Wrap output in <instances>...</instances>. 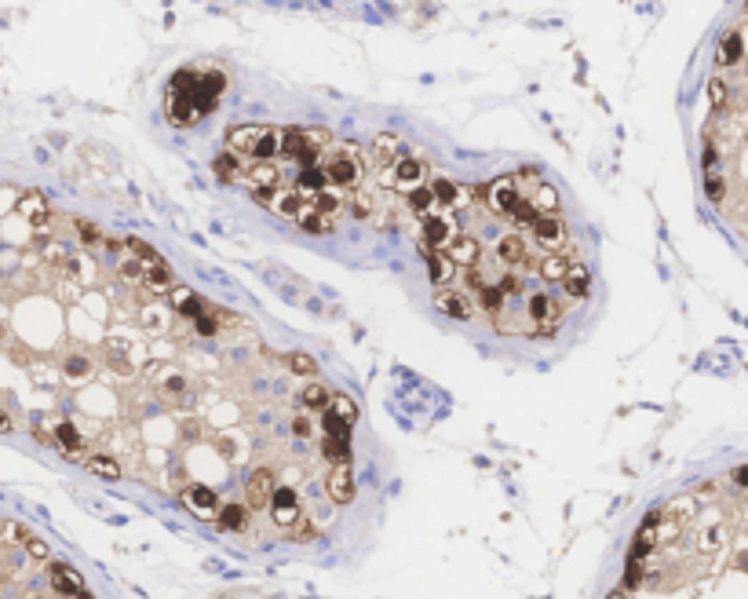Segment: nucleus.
Masks as SVG:
<instances>
[{"label": "nucleus", "instance_id": "f257e3e1", "mask_svg": "<svg viewBox=\"0 0 748 599\" xmlns=\"http://www.w3.org/2000/svg\"><path fill=\"white\" fill-rule=\"evenodd\" d=\"M741 40V55L730 66H719V77L726 81V99L712 110H719L723 132L704 139V172L723 176V201L734 205L737 220L748 234V4H744V23L734 26Z\"/></svg>", "mask_w": 748, "mask_h": 599}, {"label": "nucleus", "instance_id": "f03ea898", "mask_svg": "<svg viewBox=\"0 0 748 599\" xmlns=\"http://www.w3.org/2000/svg\"><path fill=\"white\" fill-rule=\"evenodd\" d=\"M322 168H325L329 183H336V186H344V190L361 186V150H358V143L329 146L322 154Z\"/></svg>", "mask_w": 748, "mask_h": 599}, {"label": "nucleus", "instance_id": "7ed1b4c3", "mask_svg": "<svg viewBox=\"0 0 748 599\" xmlns=\"http://www.w3.org/2000/svg\"><path fill=\"white\" fill-rule=\"evenodd\" d=\"M423 176H427L423 161H420V158H413V154H405V150H402V158L391 165L387 186H398V190H405V194H413L416 186H423Z\"/></svg>", "mask_w": 748, "mask_h": 599}, {"label": "nucleus", "instance_id": "20e7f679", "mask_svg": "<svg viewBox=\"0 0 748 599\" xmlns=\"http://www.w3.org/2000/svg\"><path fill=\"white\" fill-rule=\"evenodd\" d=\"M457 238V220L449 216V208H438L431 216L423 220V230H420V245H435V249H445L449 242Z\"/></svg>", "mask_w": 748, "mask_h": 599}, {"label": "nucleus", "instance_id": "39448f33", "mask_svg": "<svg viewBox=\"0 0 748 599\" xmlns=\"http://www.w3.org/2000/svg\"><path fill=\"white\" fill-rule=\"evenodd\" d=\"M307 205H310V198L299 194V190H289V186H274L270 190V201H267L270 212H277L282 220H292V223L307 212Z\"/></svg>", "mask_w": 748, "mask_h": 599}, {"label": "nucleus", "instance_id": "423d86ee", "mask_svg": "<svg viewBox=\"0 0 748 599\" xmlns=\"http://www.w3.org/2000/svg\"><path fill=\"white\" fill-rule=\"evenodd\" d=\"M435 307H438L442 314H449V318H457V322H467V318L475 314L471 296L460 292V289H449V285H442V289L435 292Z\"/></svg>", "mask_w": 748, "mask_h": 599}, {"label": "nucleus", "instance_id": "0eeeda50", "mask_svg": "<svg viewBox=\"0 0 748 599\" xmlns=\"http://www.w3.org/2000/svg\"><path fill=\"white\" fill-rule=\"evenodd\" d=\"M52 588L59 592V595H70V599H92V592L84 588V577L73 570V567H66V563H52Z\"/></svg>", "mask_w": 748, "mask_h": 599}, {"label": "nucleus", "instance_id": "6e6552de", "mask_svg": "<svg viewBox=\"0 0 748 599\" xmlns=\"http://www.w3.org/2000/svg\"><path fill=\"white\" fill-rule=\"evenodd\" d=\"M489 205L504 216H511L519 205H522V190H519V179H493L489 183Z\"/></svg>", "mask_w": 748, "mask_h": 599}, {"label": "nucleus", "instance_id": "1a4fd4ad", "mask_svg": "<svg viewBox=\"0 0 748 599\" xmlns=\"http://www.w3.org/2000/svg\"><path fill=\"white\" fill-rule=\"evenodd\" d=\"M190 511H194L198 519H216L219 516V501H216V494H212L208 486H190V490H183V497H179Z\"/></svg>", "mask_w": 748, "mask_h": 599}, {"label": "nucleus", "instance_id": "9d476101", "mask_svg": "<svg viewBox=\"0 0 748 599\" xmlns=\"http://www.w3.org/2000/svg\"><path fill=\"white\" fill-rule=\"evenodd\" d=\"M270 516L277 526H296L299 523V501H296V490L282 486V490H274V497H270Z\"/></svg>", "mask_w": 748, "mask_h": 599}, {"label": "nucleus", "instance_id": "9b49d317", "mask_svg": "<svg viewBox=\"0 0 748 599\" xmlns=\"http://www.w3.org/2000/svg\"><path fill=\"white\" fill-rule=\"evenodd\" d=\"M270 497H274V472L260 468L245 482V501H248V508H270Z\"/></svg>", "mask_w": 748, "mask_h": 599}, {"label": "nucleus", "instance_id": "f8f14e48", "mask_svg": "<svg viewBox=\"0 0 748 599\" xmlns=\"http://www.w3.org/2000/svg\"><path fill=\"white\" fill-rule=\"evenodd\" d=\"M420 252L427 256V274H431V282L442 289L453 282V274H457V263L449 260V252L445 249H431V245H420Z\"/></svg>", "mask_w": 748, "mask_h": 599}, {"label": "nucleus", "instance_id": "ddd939ff", "mask_svg": "<svg viewBox=\"0 0 748 599\" xmlns=\"http://www.w3.org/2000/svg\"><path fill=\"white\" fill-rule=\"evenodd\" d=\"M398 158H402L398 136H394V132H380V136L373 139V146H369V165H373V168H387V165H394Z\"/></svg>", "mask_w": 748, "mask_h": 599}, {"label": "nucleus", "instance_id": "4468645a", "mask_svg": "<svg viewBox=\"0 0 748 599\" xmlns=\"http://www.w3.org/2000/svg\"><path fill=\"white\" fill-rule=\"evenodd\" d=\"M263 128L267 124H238V128H230L227 132V150H234V154H241V158H252V150H255V143H260Z\"/></svg>", "mask_w": 748, "mask_h": 599}, {"label": "nucleus", "instance_id": "2eb2a0df", "mask_svg": "<svg viewBox=\"0 0 748 599\" xmlns=\"http://www.w3.org/2000/svg\"><path fill=\"white\" fill-rule=\"evenodd\" d=\"M533 242L537 245H544V249H559V245H566V227H562V220L559 216H541L537 223H533Z\"/></svg>", "mask_w": 748, "mask_h": 599}, {"label": "nucleus", "instance_id": "dca6fc26", "mask_svg": "<svg viewBox=\"0 0 748 599\" xmlns=\"http://www.w3.org/2000/svg\"><path fill=\"white\" fill-rule=\"evenodd\" d=\"M168 300H172V307L183 314V318H201L205 311H208V304L205 300L190 289V285H172L168 289Z\"/></svg>", "mask_w": 748, "mask_h": 599}, {"label": "nucleus", "instance_id": "f3484780", "mask_svg": "<svg viewBox=\"0 0 748 599\" xmlns=\"http://www.w3.org/2000/svg\"><path fill=\"white\" fill-rule=\"evenodd\" d=\"M18 216H23L26 223H33V227H48L52 223V208H48V201L37 194V190H30V194H23L18 198Z\"/></svg>", "mask_w": 748, "mask_h": 599}, {"label": "nucleus", "instance_id": "a211bd4d", "mask_svg": "<svg viewBox=\"0 0 748 599\" xmlns=\"http://www.w3.org/2000/svg\"><path fill=\"white\" fill-rule=\"evenodd\" d=\"M310 205L322 212V216H329V220H336L339 212L347 208V190L344 186H336V183H329L325 190H318V194L310 198Z\"/></svg>", "mask_w": 748, "mask_h": 599}, {"label": "nucleus", "instance_id": "6ab92c4d", "mask_svg": "<svg viewBox=\"0 0 748 599\" xmlns=\"http://www.w3.org/2000/svg\"><path fill=\"white\" fill-rule=\"evenodd\" d=\"M329 497H332V504H351L354 501L351 464H336L332 472H329Z\"/></svg>", "mask_w": 748, "mask_h": 599}, {"label": "nucleus", "instance_id": "aec40b11", "mask_svg": "<svg viewBox=\"0 0 748 599\" xmlns=\"http://www.w3.org/2000/svg\"><path fill=\"white\" fill-rule=\"evenodd\" d=\"M245 183H248V190H260V186H282V172L274 168V161H255V158H248Z\"/></svg>", "mask_w": 748, "mask_h": 599}, {"label": "nucleus", "instance_id": "412c9836", "mask_svg": "<svg viewBox=\"0 0 748 599\" xmlns=\"http://www.w3.org/2000/svg\"><path fill=\"white\" fill-rule=\"evenodd\" d=\"M445 252H449V260H453L457 267H475V260H478V242L471 238V234H457V238L445 245Z\"/></svg>", "mask_w": 748, "mask_h": 599}, {"label": "nucleus", "instance_id": "4be33fe9", "mask_svg": "<svg viewBox=\"0 0 748 599\" xmlns=\"http://www.w3.org/2000/svg\"><path fill=\"white\" fill-rule=\"evenodd\" d=\"M310 143L303 139V128H285L282 132V158H289V161H303L307 154H310Z\"/></svg>", "mask_w": 748, "mask_h": 599}, {"label": "nucleus", "instance_id": "5701e85b", "mask_svg": "<svg viewBox=\"0 0 748 599\" xmlns=\"http://www.w3.org/2000/svg\"><path fill=\"white\" fill-rule=\"evenodd\" d=\"M529 318H533L537 326H544V322H559V300H551L548 292L529 296Z\"/></svg>", "mask_w": 748, "mask_h": 599}, {"label": "nucleus", "instance_id": "b1692460", "mask_svg": "<svg viewBox=\"0 0 748 599\" xmlns=\"http://www.w3.org/2000/svg\"><path fill=\"white\" fill-rule=\"evenodd\" d=\"M212 168H216V176H219L223 183H238V179L245 183L241 154H234V150H227V154H219V158H216V165H212Z\"/></svg>", "mask_w": 748, "mask_h": 599}, {"label": "nucleus", "instance_id": "393cba45", "mask_svg": "<svg viewBox=\"0 0 748 599\" xmlns=\"http://www.w3.org/2000/svg\"><path fill=\"white\" fill-rule=\"evenodd\" d=\"M562 289H566V296H569V300H584V296H588V289H591V274H588V267H584V263L569 267Z\"/></svg>", "mask_w": 748, "mask_h": 599}, {"label": "nucleus", "instance_id": "a878e982", "mask_svg": "<svg viewBox=\"0 0 748 599\" xmlns=\"http://www.w3.org/2000/svg\"><path fill=\"white\" fill-rule=\"evenodd\" d=\"M409 205H413V212L420 220H427L431 212H438L442 205H438V198H435V190H431V183H423V186H416L413 194H409Z\"/></svg>", "mask_w": 748, "mask_h": 599}, {"label": "nucleus", "instance_id": "bb28decb", "mask_svg": "<svg viewBox=\"0 0 748 599\" xmlns=\"http://www.w3.org/2000/svg\"><path fill=\"white\" fill-rule=\"evenodd\" d=\"M431 190H435V198H438L442 208H453V205H464L467 201V194L453 179H431Z\"/></svg>", "mask_w": 748, "mask_h": 599}, {"label": "nucleus", "instance_id": "cd10ccee", "mask_svg": "<svg viewBox=\"0 0 748 599\" xmlns=\"http://www.w3.org/2000/svg\"><path fill=\"white\" fill-rule=\"evenodd\" d=\"M329 186V176H325V168L322 165H314V168H303V172H299V194H307V198H314L318 190H325Z\"/></svg>", "mask_w": 748, "mask_h": 599}, {"label": "nucleus", "instance_id": "c85d7f7f", "mask_svg": "<svg viewBox=\"0 0 748 599\" xmlns=\"http://www.w3.org/2000/svg\"><path fill=\"white\" fill-rule=\"evenodd\" d=\"M497 256L507 267H515V263L526 260V242L519 238V234H507V238H500V245H497Z\"/></svg>", "mask_w": 748, "mask_h": 599}, {"label": "nucleus", "instance_id": "c756f323", "mask_svg": "<svg viewBox=\"0 0 748 599\" xmlns=\"http://www.w3.org/2000/svg\"><path fill=\"white\" fill-rule=\"evenodd\" d=\"M529 201L537 205L541 216H555V212H559V190H555L551 183H541L537 190H533V198H529Z\"/></svg>", "mask_w": 748, "mask_h": 599}, {"label": "nucleus", "instance_id": "7c9ffc66", "mask_svg": "<svg viewBox=\"0 0 748 599\" xmlns=\"http://www.w3.org/2000/svg\"><path fill=\"white\" fill-rule=\"evenodd\" d=\"M566 274H569L566 256L551 252V256H544V260H541V278H544V282H566Z\"/></svg>", "mask_w": 748, "mask_h": 599}, {"label": "nucleus", "instance_id": "2f4dec72", "mask_svg": "<svg viewBox=\"0 0 748 599\" xmlns=\"http://www.w3.org/2000/svg\"><path fill=\"white\" fill-rule=\"evenodd\" d=\"M143 285L146 289H154V292H168L176 282H172V271H168V263H157V267H146L143 274Z\"/></svg>", "mask_w": 748, "mask_h": 599}, {"label": "nucleus", "instance_id": "473e14b6", "mask_svg": "<svg viewBox=\"0 0 748 599\" xmlns=\"http://www.w3.org/2000/svg\"><path fill=\"white\" fill-rule=\"evenodd\" d=\"M55 442H59V449H62L66 457H80V446H84V442H80V435H77L73 424H59V427H55Z\"/></svg>", "mask_w": 748, "mask_h": 599}, {"label": "nucleus", "instance_id": "72a5a7b5", "mask_svg": "<svg viewBox=\"0 0 748 599\" xmlns=\"http://www.w3.org/2000/svg\"><path fill=\"white\" fill-rule=\"evenodd\" d=\"M373 212H376V190H373L369 183L354 186V216H358V220H369Z\"/></svg>", "mask_w": 748, "mask_h": 599}, {"label": "nucleus", "instance_id": "f704fd0d", "mask_svg": "<svg viewBox=\"0 0 748 599\" xmlns=\"http://www.w3.org/2000/svg\"><path fill=\"white\" fill-rule=\"evenodd\" d=\"M124 249L132 252L135 260H143L146 267H157V263H164L161 256H157V249H154V245H146L143 238H124Z\"/></svg>", "mask_w": 748, "mask_h": 599}, {"label": "nucleus", "instance_id": "c9c22d12", "mask_svg": "<svg viewBox=\"0 0 748 599\" xmlns=\"http://www.w3.org/2000/svg\"><path fill=\"white\" fill-rule=\"evenodd\" d=\"M322 453H325L332 464H351V442H347V439H332V435H325Z\"/></svg>", "mask_w": 748, "mask_h": 599}, {"label": "nucleus", "instance_id": "e433bc0d", "mask_svg": "<svg viewBox=\"0 0 748 599\" xmlns=\"http://www.w3.org/2000/svg\"><path fill=\"white\" fill-rule=\"evenodd\" d=\"M296 223L303 227V230H310V234H329V230H332V220L322 216V212H318L314 205H307V212H303V216H299Z\"/></svg>", "mask_w": 748, "mask_h": 599}, {"label": "nucleus", "instance_id": "4c0bfd02", "mask_svg": "<svg viewBox=\"0 0 748 599\" xmlns=\"http://www.w3.org/2000/svg\"><path fill=\"white\" fill-rule=\"evenodd\" d=\"M329 410H332L339 420H347V424H354V420H358V402H354L351 395H344V391H336V395H332Z\"/></svg>", "mask_w": 748, "mask_h": 599}, {"label": "nucleus", "instance_id": "58836bf2", "mask_svg": "<svg viewBox=\"0 0 748 599\" xmlns=\"http://www.w3.org/2000/svg\"><path fill=\"white\" fill-rule=\"evenodd\" d=\"M541 220V212H537V205H533L529 198H522V205L511 212V223H515L519 230H533V223Z\"/></svg>", "mask_w": 748, "mask_h": 599}, {"label": "nucleus", "instance_id": "ea45409f", "mask_svg": "<svg viewBox=\"0 0 748 599\" xmlns=\"http://www.w3.org/2000/svg\"><path fill=\"white\" fill-rule=\"evenodd\" d=\"M216 523H219L223 530H241V526H245V508H241V504H223L219 516H216Z\"/></svg>", "mask_w": 748, "mask_h": 599}, {"label": "nucleus", "instance_id": "a19ab883", "mask_svg": "<svg viewBox=\"0 0 748 599\" xmlns=\"http://www.w3.org/2000/svg\"><path fill=\"white\" fill-rule=\"evenodd\" d=\"M329 402H332V391L325 388V384H310V388L303 391V405H310V410H325Z\"/></svg>", "mask_w": 748, "mask_h": 599}, {"label": "nucleus", "instance_id": "79ce46f5", "mask_svg": "<svg viewBox=\"0 0 748 599\" xmlns=\"http://www.w3.org/2000/svg\"><path fill=\"white\" fill-rule=\"evenodd\" d=\"M478 304H482L489 314H500V307H504V289H497V285H482V289H478Z\"/></svg>", "mask_w": 748, "mask_h": 599}, {"label": "nucleus", "instance_id": "37998d69", "mask_svg": "<svg viewBox=\"0 0 748 599\" xmlns=\"http://www.w3.org/2000/svg\"><path fill=\"white\" fill-rule=\"evenodd\" d=\"M88 472H95L102 479H121V464L114 457H88Z\"/></svg>", "mask_w": 748, "mask_h": 599}, {"label": "nucleus", "instance_id": "c03bdc74", "mask_svg": "<svg viewBox=\"0 0 748 599\" xmlns=\"http://www.w3.org/2000/svg\"><path fill=\"white\" fill-rule=\"evenodd\" d=\"M285 362H289V369H292V373H299V376H310V373L318 369V366H314V358H310V355H303V351H292Z\"/></svg>", "mask_w": 748, "mask_h": 599}, {"label": "nucleus", "instance_id": "a18cd8bd", "mask_svg": "<svg viewBox=\"0 0 748 599\" xmlns=\"http://www.w3.org/2000/svg\"><path fill=\"white\" fill-rule=\"evenodd\" d=\"M322 420H325V435H332V439H351V424H347V420H339L332 410H329Z\"/></svg>", "mask_w": 748, "mask_h": 599}, {"label": "nucleus", "instance_id": "49530a36", "mask_svg": "<svg viewBox=\"0 0 748 599\" xmlns=\"http://www.w3.org/2000/svg\"><path fill=\"white\" fill-rule=\"evenodd\" d=\"M77 234H80V242H84V245H106V238L99 234V227H95V223H88V220H77Z\"/></svg>", "mask_w": 748, "mask_h": 599}, {"label": "nucleus", "instance_id": "de8ad7c7", "mask_svg": "<svg viewBox=\"0 0 748 599\" xmlns=\"http://www.w3.org/2000/svg\"><path fill=\"white\" fill-rule=\"evenodd\" d=\"M143 274H146V263H143V260H135V256L121 263V278H128V282H143Z\"/></svg>", "mask_w": 748, "mask_h": 599}, {"label": "nucleus", "instance_id": "09e8293b", "mask_svg": "<svg viewBox=\"0 0 748 599\" xmlns=\"http://www.w3.org/2000/svg\"><path fill=\"white\" fill-rule=\"evenodd\" d=\"M314 538H318V530H314V523H307V519H299V523L292 526V541H303V545H307V541H314Z\"/></svg>", "mask_w": 748, "mask_h": 599}, {"label": "nucleus", "instance_id": "8fccbe9b", "mask_svg": "<svg viewBox=\"0 0 748 599\" xmlns=\"http://www.w3.org/2000/svg\"><path fill=\"white\" fill-rule=\"evenodd\" d=\"M303 139L314 146V150H322V146H329V132L325 128H303Z\"/></svg>", "mask_w": 748, "mask_h": 599}, {"label": "nucleus", "instance_id": "3c124183", "mask_svg": "<svg viewBox=\"0 0 748 599\" xmlns=\"http://www.w3.org/2000/svg\"><path fill=\"white\" fill-rule=\"evenodd\" d=\"M639 577H643V555H632V559H628V570H625V585H635Z\"/></svg>", "mask_w": 748, "mask_h": 599}, {"label": "nucleus", "instance_id": "603ef678", "mask_svg": "<svg viewBox=\"0 0 748 599\" xmlns=\"http://www.w3.org/2000/svg\"><path fill=\"white\" fill-rule=\"evenodd\" d=\"M26 552L33 555V559H48V545L37 541V538H26Z\"/></svg>", "mask_w": 748, "mask_h": 599}, {"label": "nucleus", "instance_id": "864d4df0", "mask_svg": "<svg viewBox=\"0 0 748 599\" xmlns=\"http://www.w3.org/2000/svg\"><path fill=\"white\" fill-rule=\"evenodd\" d=\"M292 432H296L299 439H307V435H310V420H307V417H296V420H292Z\"/></svg>", "mask_w": 748, "mask_h": 599}, {"label": "nucleus", "instance_id": "5fc2aeb1", "mask_svg": "<svg viewBox=\"0 0 748 599\" xmlns=\"http://www.w3.org/2000/svg\"><path fill=\"white\" fill-rule=\"evenodd\" d=\"M0 432H11V420H8L4 413H0Z\"/></svg>", "mask_w": 748, "mask_h": 599}, {"label": "nucleus", "instance_id": "6e6d98bb", "mask_svg": "<svg viewBox=\"0 0 748 599\" xmlns=\"http://www.w3.org/2000/svg\"><path fill=\"white\" fill-rule=\"evenodd\" d=\"M617 599H625V595H617Z\"/></svg>", "mask_w": 748, "mask_h": 599}]
</instances>
